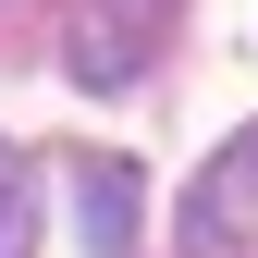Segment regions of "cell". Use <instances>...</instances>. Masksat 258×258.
Masks as SVG:
<instances>
[{
	"instance_id": "6da1fadb",
	"label": "cell",
	"mask_w": 258,
	"mask_h": 258,
	"mask_svg": "<svg viewBox=\"0 0 258 258\" xmlns=\"http://www.w3.org/2000/svg\"><path fill=\"white\" fill-rule=\"evenodd\" d=\"M184 0H61V74L74 86H136L160 49H172Z\"/></svg>"
},
{
	"instance_id": "3957f363",
	"label": "cell",
	"mask_w": 258,
	"mask_h": 258,
	"mask_svg": "<svg viewBox=\"0 0 258 258\" xmlns=\"http://www.w3.org/2000/svg\"><path fill=\"white\" fill-rule=\"evenodd\" d=\"M74 209H86V258H136V160H74Z\"/></svg>"
},
{
	"instance_id": "5b68a950",
	"label": "cell",
	"mask_w": 258,
	"mask_h": 258,
	"mask_svg": "<svg viewBox=\"0 0 258 258\" xmlns=\"http://www.w3.org/2000/svg\"><path fill=\"white\" fill-rule=\"evenodd\" d=\"M0 13H13V0H0Z\"/></svg>"
},
{
	"instance_id": "277c9868",
	"label": "cell",
	"mask_w": 258,
	"mask_h": 258,
	"mask_svg": "<svg viewBox=\"0 0 258 258\" xmlns=\"http://www.w3.org/2000/svg\"><path fill=\"white\" fill-rule=\"evenodd\" d=\"M25 246H37V160L0 136V258H25Z\"/></svg>"
},
{
	"instance_id": "7a4b0ae2",
	"label": "cell",
	"mask_w": 258,
	"mask_h": 258,
	"mask_svg": "<svg viewBox=\"0 0 258 258\" xmlns=\"http://www.w3.org/2000/svg\"><path fill=\"white\" fill-rule=\"evenodd\" d=\"M184 258H258V123L221 136V160L184 197Z\"/></svg>"
}]
</instances>
